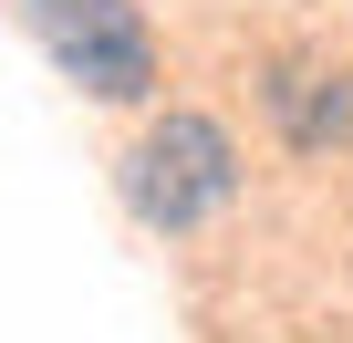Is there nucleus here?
I'll use <instances>...</instances> for the list:
<instances>
[{
    "label": "nucleus",
    "instance_id": "1",
    "mask_svg": "<svg viewBox=\"0 0 353 343\" xmlns=\"http://www.w3.org/2000/svg\"><path fill=\"white\" fill-rule=\"evenodd\" d=\"M239 198V146H229V125L219 115H156L145 135H135V156H125V208L145 219V229H198V219H219Z\"/></svg>",
    "mask_w": 353,
    "mask_h": 343
},
{
    "label": "nucleus",
    "instance_id": "2",
    "mask_svg": "<svg viewBox=\"0 0 353 343\" xmlns=\"http://www.w3.org/2000/svg\"><path fill=\"white\" fill-rule=\"evenodd\" d=\"M21 11H32L42 52L83 94H104V104H145L156 94V32H145L135 0H21Z\"/></svg>",
    "mask_w": 353,
    "mask_h": 343
},
{
    "label": "nucleus",
    "instance_id": "3",
    "mask_svg": "<svg viewBox=\"0 0 353 343\" xmlns=\"http://www.w3.org/2000/svg\"><path fill=\"white\" fill-rule=\"evenodd\" d=\"M260 104H270L281 146H301V156H322V146H343V135H353V84H343L332 63L281 52V63L260 73Z\"/></svg>",
    "mask_w": 353,
    "mask_h": 343
}]
</instances>
